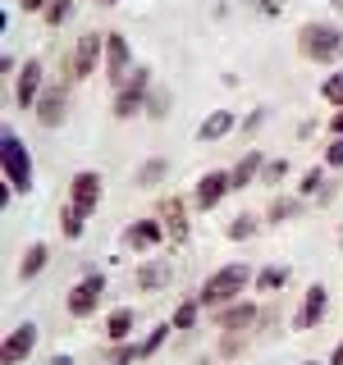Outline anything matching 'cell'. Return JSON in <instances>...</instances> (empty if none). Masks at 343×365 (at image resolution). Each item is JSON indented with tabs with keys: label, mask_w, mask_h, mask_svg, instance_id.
I'll return each instance as SVG.
<instances>
[{
	"label": "cell",
	"mask_w": 343,
	"mask_h": 365,
	"mask_svg": "<svg viewBox=\"0 0 343 365\" xmlns=\"http://www.w3.org/2000/svg\"><path fill=\"white\" fill-rule=\"evenodd\" d=\"M325 165L329 169H343V137H334V142L325 146Z\"/></svg>",
	"instance_id": "cell-35"
},
{
	"label": "cell",
	"mask_w": 343,
	"mask_h": 365,
	"mask_svg": "<svg viewBox=\"0 0 343 365\" xmlns=\"http://www.w3.org/2000/svg\"><path fill=\"white\" fill-rule=\"evenodd\" d=\"M320 96H325L329 106H339V110H343V68H339V73H329L325 83H320Z\"/></svg>",
	"instance_id": "cell-25"
},
{
	"label": "cell",
	"mask_w": 343,
	"mask_h": 365,
	"mask_svg": "<svg viewBox=\"0 0 343 365\" xmlns=\"http://www.w3.org/2000/svg\"><path fill=\"white\" fill-rule=\"evenodd\" d=\"M160 215H165V233H169V242H188V220H183V201H165L160 205Z\"/></svg>",
	"instance_id": "cell-17"
},
{
	"label": "cell",
	"mask_w": 343,
	"mask_h": 365,
	"mask_svg": "<svg viewBox=\"0 0 343 365\" xmlns=\"http://www.w3.org/2000/svg\"><path fill=\"white\" fill-rule=\"evenodd\" d=\"M101 297H106V274H83V279L74 283V292H69V315L74 319H87L91 311L101 306Z\"/></svg>",
	"instance_id": "cell-5"
},
{
	"label": "cell",
	"mask_w": 343,
	"mask_h": 365,
	"mask_svg": "<svg viewBox=\"0 0 343 365\" xmlns=\"http://www.w3.org/2000/svg\"><path fill=\"white\" fill-rule=\"evenodd\" d=\"M133 361H142V347H137V342H124V347H114V356H110V365H133Z\"/></svg>",
	"instance_id": "cell-33"
},
{
	"label": "cell",
	"mask_w": 343,
	"mask_h": 365,
	"mask_svg": "<svg viewBox=\"0 0 343 365\" xmlns=\"http://www.w3.org/2000/svg\"><path fill=\"white\" fill-rule=\"evenodd\" d=\"M169 101H174V96H169L165 87H156L151 96H146V114H151V119H165V114H169Z\"/></svg>",
	"instance_id": "cell-27"
},
{
	"label": "cell",
	"mask_w": 343,
	"mask_h": 365,
	"mask_svg": "<svg viewBox=\"0 0 343 365\" xmlns=\"http://www.w3.org/2000/svg\"><path fill=\"white\" fill-rule=\"evenodd\" d=\"M297 51L312 64H334V60H343V28H334V23H307L297 32Z\"/></svg>",
	"instance_id": "cell-2"
},
{
	"label": "cell",
	"mask_w": 343,
	"mask_h": 365,
	"mask_svg": "<svg viewBox=\"0 0 343 365\" xmlns=\"http://www.w3.org/2000/svg\"><path fill=\"white\" fill-rule=\"evenodd\" d=\"M224 192H234V178H229L224 169H211V174H202L192 205H197V210H211V205H220V201H224Z\"/></svg>",
	"instance_id": "cell-10"
},
{
	"label": "cell",
	"mask_w": 343,
	"mask_h": 365,
	"mask_svg": "<svg viewBox=\"0 0 343 365\" xmlns=\"http://www.w3.org/2000/svg\"><path fill=\"white\" fill-rule=\"evenodd\" d=\"M0 169H5V182L14 192H28L32 187V155H28V146H23L14 133L0 137Z\"/></svg>",
	"instance_id": "cell-3"
},
{
	"label": "cell",
	"mask_w": 343,
	"mask_h": 365,
	"mask_svg": "<svg viewBox=\"0 0 343 365\" xmlns=\"http://www.w3.org/2000/svg\"><path fill=\"white\" fill-rule=\"evenodd\" d=\"M329 365H343V342H339V347H334V361H329Z\"/></svg>",
	"instance_id": "cell-39"
},
{
	"label": "cell",
	"mask_w": 343,
	"mask_h": 365,
	"mask_svg": "<svg viewBox=\"0 0 343 365\" xmlns=\"http://www.w3.org/2000/svg\"><path fill=\"white\" fill-rule=\"evenodd\" d=\"M261 14H270V19L284 14V0H261Z\"/></svg>",
	"instance_id": "cell-36"
},
{
	"label": "cell",
	"mask_w": 343,
	"mask_h": 365,
	"mask_svg": "<svg viewBox=\"0 0 343 365\" xmlns=\"http://www.w3.org/2000/svg\"><path fill=\"white\" fill-rule=\"evenodd\" d=\"M64 114H69V96H64V87H46V91H41V101H37V123H41V128H60Z\"/></svg>",
	"instance_id": "cell-11"
},
{
	"label": "cell",
	"mask_w": 343,
	"mask_h": 365,
	"mask_svg": "<svg viewBox=\"0 0 343 365\" xmlns=\"http://www.w3.org/2000/svg\"><path fill=\"white\" fill-rule=\"evenodd\" d=\"M247 283H257L247 265H224V269H215L211 279L202 283L197 302H202V306H215V311H220V306L238 302V292H247Z\"/></svg>",
	"instance_id": "cell-1"
},
{
	"label": "cell",
	"mask_w": 343,
	"mask_h": 365,
	"mask_svg": "<svg viewBox=\"0 0 343 365\" xmlns=\"http://www.w3.org/2000/svg\"><path fill=\"white\" fill-rule=\"evenodd\" d=\"M307 365H316V361H307Z\"/></svg>",
	"instance_id": "cell-41"
},
{
	"label": "cell",
	"mask_w": 343,
	"mask_h": 365,
	"mask_svg": "<svg viewBox=\"0 0 343 365\" xmlns=\"http://www.w3.org/2000/svg\"><path fill=\"white\" fill-rule=\"evenodd\" d=\"M329 133H334V137H343V110L334 114V119H329Z\"/></svg>",
	"instance_id": "cell-37"
},
{
	"label": "cell",
	"mask_w": 343,
	"mask_h": 365,
	"mask_svg": "<svg viewBox=\"0 0 343 365\" xmlns=\"http://www.w3.org/2000/svg\"><path fill=\"white\" fill-rule=\"evenodd\" d=\"M261 169H266V155H261V151H247V155L234 165V174H229V178H234V187H247V182L261 178Z\"/></svg>",
	"instance_id": "cell-18"
},
{
	"label": "cell",
	"mask_w": 343,
	"mask_h": 365,
	"mask_svg": "<svg viewBox=\"0 0 343 365\" xmlns=\"http://www.w3.org/2000/svg\"><path fill=\"white\" fill-rule=\"evenodd\" d=\"M197 311H202V302H183L174 311V329H192L197 324Z\"/></svg>",
	"instance_id": "cell-29"
},
{
	"label": "cell",
	"mask_w": 343,
	"mask_h": 365,
	"mask_svg": "<svg viewBox=\"0 0 343 365\" xmlns=\"http://www.w3.org/2000/svg\"><path fill=\"white\" fill-rule=\"evenodd\" d=\"M69 14H74V0H51V9H46V23H51V28H60Z\"/></svg>",
	"instance_id": "cell-30"
},
{
	"label": "cell",
	"mask_w": 343,
	"mask_h": 365,
	"mask_svg": "<svg viewBox=\"0 0 343 365\" xmlns=\"http://www.w3.org/2000/svg\"><path fill=\"white\" fill-rule=\"evenodd\" d=\"M14 101H19V110H37V101H41V64L37 60L23 64L19 87H14Z\"/></svg>",
	"instance_id": "cell-12"
},
{
	"label": "cell",
	"mask_w": 343,
	"mask_h": 365,
	"mask_svg": "<svg viewBox=\"0 0 343 365\" xmlns=\"http://www.w3.org/2000/svg\"><path fill=\"white\" fill-rule=\"evenodd\" d=\"M32 347H37V324H19V329H9V338H5V351H0V361L5 365H23L32 356Z\"/></svg>",
	"instance_id": "cell-9"
},
{
	"label": "cell",
	"mask_w": 343,
	"mask_h": 365,
	"mask_svg": "<svg viewBox=\"0 0 343 365\" xmlns=\"http://www.w3.org/2000/svg\"><path fill=\"white\" fill-rule=\"evenodd\" d=\"M284 283H289V265H270L257 274V292H279Z\"/></svg>",
	"instance_id": "cell-22"
},
{
	"label": "cell",
	"mask_w": 343,
	"mask_h": 365,
	"mask_svg": "<svg viewBox=\"0 0 343 365\" xmlns=\"http://www.w3.org/2000/svg\"><path fill=\"white\" fill-rule=\"evenodd\" d=\"M297 215H302V197H279V201L270 205V220H274V224L297 220Z\"/></svg>",
	"instance_id": "cell-23"
},
{
	"label": "cell",
	"mask_w": 343,
	"mask_h": 365,
	"mask_svg": "<svg viewBox=\"0 0 343 365\" xmlns=\"http://www.w3.org/2000/svg\"><path fill=\"white\" fill-rule=\"evenodd\" d=\"M169 279H174V265L169 260H151V265L137 269V292H160Z\"/></svg>",
	"instance_id": "cell-15"
},
{
	"label": "cell",
	"mask_w": 343,
	"mask_h": 365,
	"mask_svg": "<svg viewBox=\"0 0 343 365\" xmlns=\"http://www.w3.org/2000/svg\"><path fill=\"white\" fill-rule=\"evenodd\" d=\"M252 233H257V220H252V215H238V220L229 224V237H234V242H243Z\"/></svg>",
	"instance_id": "cell-32"
},
{
	"label": "cell",
	"mask_w": 343,
	"mask_h": 365,
	"mask_svg": "<svg viewBox=\"0 0 343 365\" xmlns=\"http://www.w3.org/2000/svg\"><path fill=\"white\" fill-rule=\"evenodd\" d=\"M106 78H110L114 87H124L133 78V55H129L124 32H106Z\"/></svg>",
	"instance_id": "cell-6"
},
{
	"label": "cell",
	"mask_w": 343,
	"mask_h": 365,
	"mask_svg": "<svg viewBox=\"0 0 343 365\" xmlns=\"http://www.w3.org/2000/svg\"><path fill=\"white\" fill-rule=\"evenodd\" d=\"M289 178V160H266V169H261V182H284Z\"/></svg>",
	"instance_id": "cell-31"
},
{
	"label": "cell",
	"mask_w": 343,
	"mask_h": 365,
	"mask_svg": "<svg viewBox=\"0 0 343 365\" xmlns=\"http://www.w3.org/2000/svg\"><path fill=\"white\" fill-rule=\"evenodd\" d=\"M46 256H51V251H46V242H32L28 251H23V265H19V274H23V279H37V274L46 269Z\"/></svg>",
	"instance_id": "cell-21"
},
{
	"label": "cell",
	"mask_w": 343,
	"mask_h": 365,
	"mask_svg": "<svg viewBox=\"0 0 343 365\" xmlns=\"http://www.w3.org/2000/svg\"><path fill=\"white\" fill-rule=\"evenodd\" d=\"M325 311H329V297H325V288H320V283H312V288H307L302 311H297V329H316L320 319H325Z\"/></svg>",
	"instance_id": "cell-14"
},
{
	"label": "cell",
	"mask_w": 343,
	"mask_h": 365,
	"mask_svg": "<svg viewBox=\"0 0 343 365\" xmlns=\"http://www.w3.org/2000/svg\"><path fill=\"white\" fill-rule=\"evenodd\" d=\"M165 174H169V160H146V165L137 169V182H142V187H156Z\"/></svg>",
	"instance_id": "cell-24"
},
{
	"label": "cell",
	"mask_w": 343,
	"mask_h": 365,
	"mask_svg": "<svg viewBox=\"0 0 343 365\" xmlns=\"http://www.w3.org/2000/svg\"><path fill=\"white\" fill-rule=\"evenodd\" d=\"M51 365H74V356H64V351H60V356H51Z\"/></svg>",
	"instance_id": "cell-38"
},
{
	"label": "cell",
	"mask_w": 343,
	"mask_h": 365,
	"mask_svg": "<svg viewBox=\"0 0 343 365\" xmlns=\"http://www.w3.org/2000/svg\"><path fill=\"white\" fill-rule=\"evenodd\" d=\"M69 205H78L83 215H91L101 205V174H96V169L74 174V182H69Z\"/></svg>",
	"instance_id": "cell-8"
},
{
	"label": "cell",
	"mask_w": 343,
	"mask_h": 365,
	"mask_svg": "<svg viewBox=\"0 0 343 365\" xmlns=\"http://www.w3.org/2000/svg\"><path fill=\"white\" fill-rule=\"evenodd\" d=\"M320 182H325V169H307V178H302V197H316V192H320Z\"/></svg>",
	"instance_id": "cell-34"
},
{
	"label": "cell",
	"mask_w": 343,
	"mask_h": 365,
	"mask_svg": "<svg viewBox=\"0 0 343 365\" xmlns=\"http://www.w3.org/2000/svg\"><path fill=\"white\" fill-rule=\"evenodd\" d=\"M83 220H87V215L78 210V205H64V215H60V224H64V237H83Z\"/></svg>",
	"instance_id": "cell-26"
},
{
	"label": "cell",
	"mask_w": 343,
	"mask_h": 365,
	"mask_svg": "<svg viewBox=\"0 0 343 365\" xmlns=\"http://www.w3.org/2000/svg\"><path fill=\"white\" fill-rule=\"evenodd\" d=\"M169 329H174V324H156V329H151V334H146V342H142V361H151V356H156V351H160V342H165V338H169Z\"/></svg>",
	"instance_id": "cell-28"
},
{
	"label": "cell",
	"mask_w": 343,
	"mask_h": 365,
	"mask_svg": "<svg viewBox=\"0 0 343 365\" xmlns=\"http://www.w3.org/2000/svg\"><path fill=\"white\" fill-rule=\"evenodd\" d=\"M229 128H234V114H229V110H215L211 119H202V128H197V142H215V137H224Z\"/></svg>",
	"instance_id": "cell-20"
},
{
	"label": "cell",
	"mask_w": 343,
	"mask_h": 365,
	"mask_svg": "<svg viewBox=\"0 0 343 365\" xmlns=\"http://www.w3.org/2000/svg\"><path fill=\"white\" fill-rule=\"evenodd\" d=\"M133 324H137V315L129 311V306H119V311H110V319H106V338L110 342H124L133 334Z\"/></svg>",
	"instance_id": "cell-19"
},
{
	"label": "cell",
	"mask_w": 343,
	"mask_h": 365,
	"mask_svg": "<svg viewBox=\"0 0 343 365\" xmlns=\"http://www.w3.org/2000/svg\"><path fill=\"white\" fill-rule=\"evenodd\" d=\"M146 96H151V68H137V73L114 91V119H133L137 110H146Z\"/></svg>",
	"instance_id": "cell-4"
},
{
	"label": "cell",
	"mask_w": 343,
	"mask_h": 365,
	"mask_svg": "<svg viewBox=\"0 0 343 365\" xmlns=\"http://www.w3.org/2000/svg\"><path fill=\"white\" fill-rule=\"evenodd\" d=\"M101 46H106V37H101V32H83V37H78V46H74V55H69V78H91V73H96Z\"/></svg>",
	"instance_id": "cell-7"
},
{
	"label": "cell",
	"mask_w": 343,
	"mask_h": 365,
	"mask_svg": "<svg viewBox=\"0 0 343 365\" xmlns=\"http://www.w3.org/2000/svg\"><path fill=\"white\" fill-rule=\"evenodd\" d=\"M96 5H119V0H96Z\"/></svg>",
	"instance_id": "cell-40"
},
{
	"label": "cell",
	"mask_w": 343,
	"mask_h": 365,
	"mask_svg": "<svg viewBox=\"0 0 343 365\" xmlns=\"http://www.w3.org/2000/svg\"><path fill=\"white\" fill-rule=\"evenodd\" d=\"M252 319H257V306L252 302H229V306H220L215 324H220L224 334H243V329H252Z\"/></svg>",
	"instance_id": "cell-13"
},
{
	"label": "cell",
	"mask_w": 343,
	"mask_h": 365,
	"mask_svg": "<svg viewBox=\"0 0 343 365\" xmlns=\"http://www.w3.org/2000/svg\"><path fill=\"white\" fill-rule=\"evenodd\" d=\"M124 237H129V247H137V251H151V247L160 242V237H165V228H160L156 220H137V224H133Z\"/></svg>",
	"instance_id": "cell-16"
}]
</instances>
